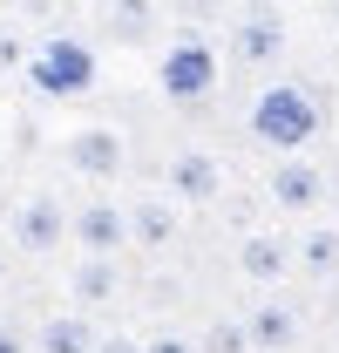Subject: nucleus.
I'll use <instances>...</instances> for the list:
<instances>
[{
  "instance_id": "obj_16",
  "label": "nucleus",
  "mask_w": 339,
  "mask_h": 353,
  "mask_svg": "<svg viewBox=\"0 0 339 353\" xmlns=\"http://www.w3.org/2000/svg\"><path fill=\"white\" fill-rule=\"evenodd\" d=\"M204 353H258V347H251V326H238V319H217L211 333H204Z\"/></svg>"
},
{
  "instance_id": "obj_4",
  "label": "nucleus",
  "mask_w": 339,
  "mask_h": 353,
  "mask_svg": "<svg viewBox=\"0 0 339 353\" xmlns=\"http://www.w3.org/2000/svg\"><path fill=\"white\" fill-rule=\"evenodd\" d=\"M231 48H238V61H245V68H271V61L285 54V21H278L271 7H245V14H238Z\"/></svg>"
},
{
  "instance_id": "obj_18",
  "label": "nucleus",
  "mask_w": 339,
  "mask_h": 353,
  "mask_svg": "<svg viewBox=\"0 0 339 353\" xmlns=\"http://www.w3.org/2000/svg\"><path fill=\"white\" fill-rule=\"evenodd\" d=\"M116 14H123V34H143V21H150L143 0H116Z\"/></svg>"
},
{
  "instance_id": "obj_20",
  "label": "nucleus",
  "mask_w": 339,
  "mask_h": 353,
  "mask_svg": "<svg viewBox=\"0 0 339 353\" xmlns=\"http://www.w3.org/2000/svg\"><path fill=\"white\" fill-rule=\"evenodd\" d=\"M0 353H34V347H28V340H21L14 326H0Z\"/></svg>"
},
{
  "instance_id": "obj_10",
  "label": "nucleus",
  "mask_w": 339,
  "mask_h": 353,
  "mask_svg": "<svg viewBox=\"0 0 339 353\" xmlns=\"http://www.w3.org/2000/svg\"><path fill=\"white\" fill-rule=\"evenodd\" d=\"M68 163H75L82 176H116V170H123V136H116V130L68 136Z\"/></svg>"
},
{
  "instance_id": "obj_5",
  "label": "nucleus",
  "mask_w": 339,
  "mask_h": 353,
  "mask_svg": "<svg viewBox=\"0 0 339 353\" xmlns=\"http://www.w3.org/2000/svg\"><path fill=\"white\" fill-rule=\"evenodd\" d=\"M265 197H271L278 211H312V204L326 197V170L305 163V157H285V163L271 170V183H265Z\"/></svg>"
},
{
  "instance_id": "obj_15",
  "label": "nucleus",
  "mask_w": 339,
  "mask_h": 353,
  "mask_svg": "<svg viewBox=\"0 0 339 353\" xmlns=\"http://www.w3.org/2000/svg\"><path fill=\"white\" fill-rule=\"evenodd\" d=\"M129 231H136V245H170V231H176V218H170V204H136L129 211Z\"/></svg>"
},
{
  "instance_id": "obj_13",
  "label": "nucleus",
  "mask_w": 339,
  "mask_h": 353,
  "mask_svg": "<svg viewBox=\"0 0 339 353\" xmlns=\"http://www.w3.org/2000/svg\"><path fill=\"white\" fill-rule=\"evenodd\" d=\"M298 265H305L312 279H333L339 272V224H312V231L298 238Z\"/></svg>"
},
{
  "instance_id": "obj_19",
  "label": "nucleus",
  "mask_w": 339,
  "mask_h": 353,
  "mask_svg": "<svg viewBox=\"0 0 339 353\" xmlns=\"http://www.w3.org/2000/svg\"><path fill=\"white\" fill-rule=\"evenodd\" d=\"M14 61L28 68V48H21V34H0V68H14Z\"/></svg>"
},
{
  "instance_id": "obj_12",
  "label": "nucleus",
  "mask_w": 339,
  "mask_h": 353,
  "mask_svg": "<svg viewBox=\"0 0 339 353\" xmlns=\"http://www.w3.org/2000/svg\"><path fill=\"white\" fill-rule=\"evenodd\" d=\"M34 353H95V333H88V319H75V312H54L41 333H34Z\"/></svg>"
},
{
  "instance_id": "obj_14",
  "label": "nucleus",
  "mask_w": 339,
  "mask_h": 353,
  "mask_svg": "<svg viewBox=\"0 0 339 353\" xmlns=\"http://www.w3.org/2000/svg\"><path fill=\"white\" fill-rule=\"evenodd\" d=\"M75 299H82V306H102V299H116V265L88 252V265L75 272Z\"/></svg>"
},
{
  "instance_id": "obj_8",
  "label": "nucleus",
  "mask_w": 339,
  "mask_h": 353,
  "mask_svg": "<svg viewBox=\"0 0 339 353\" xmlns=\"http://www.w3.org/2000/svg\"><path fill=\"white\" fill-rule=\"evenodd\" d=\"M292 265H298V245H292V238L251 231V238L238 245V272H245V279H258V285H278V279H285Z\"/></svg>"
},
{
  "instance_id": "obj_1",
  "label": "nucleus",
  "mask_w": 339,
  "mask_h": 353,
  "mask_svg": "<svg viewBox=\"0 0 339 353\" xmlns=\"http://www.w3.org/2000/svg\"><path fill=\"white\" fill-rule=\"evenodd\" d=\"M251 143H265L271 157H298L312 136L326 130V102L312 95L305 82H265L251 95Z\"/></svg>"
},
{
  "instance_id": "obj_9",
  "label": "nucleus",
  "mask_w": 339,
  "mask_h": 353,
  "mask_svg": "<svg viewBox=\"0 0 339 353\" xmlns=\"http://www.w3.org/2000/svg\"><path fill=\"white\" fill-rule=\"evenodd\" d=\"M170 190H176L183 204H211L217 190H224L217 157H211V150H176V157H170Z\"/></svg>"
},
{
  "instance_id": "obj_11",
  "label": "nucleus",
  "mask_w": 339,
  "mask_h": 353,
  "mask_svg": "<svg viewBox=\"0 0 339 353\" xmlns=\"http://www.w3.org/2000/svg\"><path fill=\"white\" fill-rule=\"evenodd\" d=\"M245 326H251V347L258 353H285L298 340V312L285 306V299H258V312L245 319Z\"/></svg>"
},
{
  "instance_id": "obj_21",
  "label": "nucleus",
  "mask_w": 339,
  "mask_h": 353,
  "mask_svg": "<svg viewBox=\"0 0 339 353\" xmlns=\"http://www.w3.org/2000/svg\"><path fill=\"white\" fill-rule=\"evenodd\" d=\"M95 353H143V347H136V340H123V333H116V340H95Z\"/></svg>"
},
{
  "instance_id": "obj_6",
  "label": "nucleus",
  "mask_w": 339,
  "mask_h": 353,
  "mask_svg": "<svg viewBox=\"0 0 339 353\" xmlns=\"http://www.w3.org/2000/svg\"><path fill=\"white\" fill-rule=\"evenodd\" d=\"M14 245H21V252H34V259L54 252V245H61V197L34 190V197L14 211Z\"/></svg>"
},
{
  "instance_id": "obj_17",
  "label": "nucleus",
  "mask_w": 339,
  "mask_h": 353,
  "mask_svg": "<svg viewBox=\"0 0 339 353\" xmlns=\"http://www.w3.org/2000/svg\"><path fill=\"white\" fill-rule=\"evenodd\" d=\"M143 353H204V347H190L183 333H156V340H150V347H143Z\"/></svg>"
},
{
  "instance_id": "obj_3",
  "label": "nucleus",
  "mask_w": 339,
  "mask_h": 353,
  "mask_svg": "<svg viewBox=\"0 0 339 353\" xmlns=\"http://www.w3.org/2000/svg\"><path fill=\"white\" fill-rule=\"evenodd\" d=\"M156 88H163V102H176V109L211 102L217 95V48L204 34H176L163 48V61H156Z\"/></svg>"
},
{
  "instance_id": "obj_7",
  "label": "nucleus",
  "mask_w": 339,
  "mask_h": 353,
  "mask_svg": "<svg viewBox=\"0 0 339 353\" xmlns=\"http://www.w3.org/2000/svg\"><path fill=\"white\" fill-rule=\"evenodd\" d=\"M129 238H136V231H129V218L109 204V197H95V204H82V211H75V245H82V252H95V259H109V252H116V245H129Z\"/></svg>"
},
{
  "instance_id": "obj_22",
  "label": "nucleus",
  "mask_w": 339,
  "mask_h": 353,
  "mask_svg": "<svg viewBox=\"0 0 339 353\" xmlns=\"http://www.w3.org/2000/svg\"><path fill=\"white\" fill-rule=\"evenodd\" d=\"M0 279H7V245H0Z\"/></svg>"
},
{
  "instance_id": "obj_2",
  "label": "nucleus",
  "mask_w": 339,
  "mask_h": 353,
  "mask_svg": "<svg viewBox=\"0 0 339 353\" xmlns=\"http://www.w3.org/2000/svg\"><path fill=\"white\" fill-rule=\"evenodd\" d=\"M28 82H34V95H48V102H75V95L95 88V48L75 41V34H48V41L28 54Z\"/></svg>"
}]
</instances>
